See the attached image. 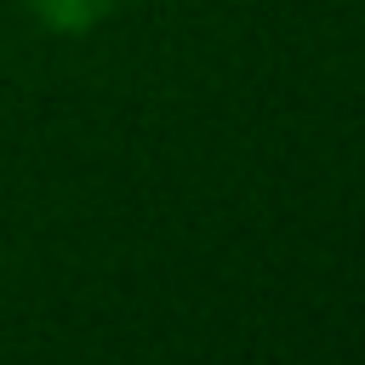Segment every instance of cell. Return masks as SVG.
<instances>
[{
    "label": "cell",
    "mask_w": 365,
    "mask_h": 365,
    "mask_svg": "<svg viewBox=\"0 0 365 365\" xmlns=\"http://www.w3.org/2000/svg\"><path fill=\"white\" fill-rule=\"evenodd\" d=\"M114 6H120V0H29V11H34L51 34H86V29H97Z\"/></svg>",
    "instance_id": "6da1fadb"
}]
</instances>
